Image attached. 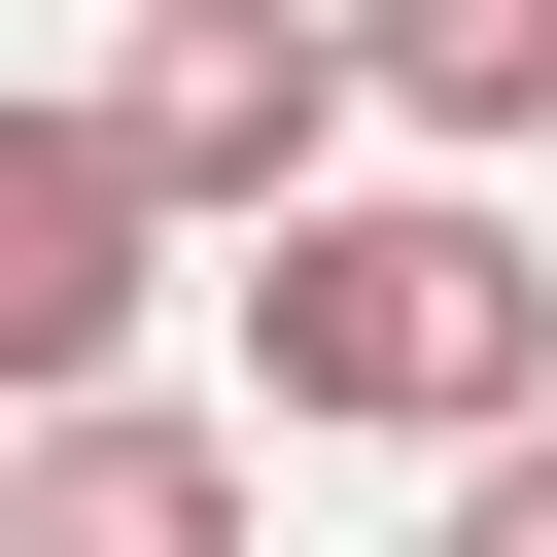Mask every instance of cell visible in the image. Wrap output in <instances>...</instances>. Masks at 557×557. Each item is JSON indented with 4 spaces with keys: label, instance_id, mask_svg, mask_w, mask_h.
I'll use <instances>...</instances> for the list:
<instances>
[{
    "label": "cell",
    "instance_id": "obj_1",
    "mask_svg": "<svg viewBox=\"0 0 557 557\" xmlns=\"http://www.w3.org/2000/svg\"><path fill=\"white\" fill-rule=\"evenodd\" d=\"M244 418H348V453H487V418H557V244L418 139L383 209L313 174V209H244Z\"/></svg>",
    "mask_w": 557,
    "mask_h": 557
},
{
    "label": "cell",
    "instance_id": "obj_2",
    "mask_svg": "<svg viewBox=\"0 0 557 557\" xmlns=\"http://www.w3.org/2000/svg\"><path fill=\"white\" fill-rule=\"evenodd\" d=\"M348 104H383V35H348V0H139V70H104V139H139L174 209H313V174H348Z\"/></svg>",
    "mask_w": 557,
    "mask_h": 557
},
{
    "label": "cell",
    "instance_id": "obj_3",
    "mask_svg": "<svg viewBox=\"0 0 557 557\" xmlns=\"http://www.w3.org/2000/svg\"><path fill=\"white\" fill-rule=\"evenodd\" d=\"M139 244H174V174H139L104 104H0V418L139 383Z\"/></svg>",
    "mask_w": 557,
    "mask_h": 557
},
{
    "label": "cell",
    "instance_id": "obj_4",
    "mask_svg": "<svg viewBox=\"0 0 557 557\" xmlns=\"http://www.w3.org/2000/svg\"><path fill=\"white\" fill-rule=\"evenodd\" d=\"M0 557H244V418H209V383H70V418H0Z\"/></svg>",
    "mask_w": 557,
    "mask_h": 557
},
{
    "label": "cell",
    "instance_id": "obj_5",
    "mask_svg": "<svg viewBox=\"0 0 557 557\" xmlns=\"http://www.w3.org/2000/svg\"><path fill=\"white\" fill-rule=\"evenodd\" d=\"M348 35H383V139H453V174L557 139V0H348Z\"/></svg>",
    "mask_w": 557,
    "mask_h": 557
},
{
    "label": "cell",
    "instance_id": "obj_6",
    "mask_svg": "<svg viewBox=\"0 0 557 557\" xmlns=\"http://www.w3.org/2000/svg\"><path fill=\"white\" fill-rule=\"evenodd\" d=\"M418 557H557V418H487V453H453V522H418Z\"/></svg>",
    "mask_w": 557,
    "mask_h": 557
}]
</instances>
